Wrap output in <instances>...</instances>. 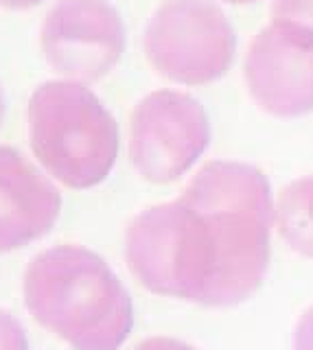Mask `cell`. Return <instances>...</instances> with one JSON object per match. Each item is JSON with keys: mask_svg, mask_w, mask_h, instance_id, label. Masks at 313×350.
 <instances>
[{"mask_svg": "<svg viewBox=\"0 0 313 350\" xmlns=\"http://www.w3.org/2000/svg\"><path fill=\"white\" fill-rule=\"evenodd\" d=\"M274 224L272 189L252 164H204L180 200L138 213L125 258L149 291L206 306H234L261 287Z\"/></svg>", "mask_w": 313, "mask_h": 350, "instance_id": "obj_1", "label": "cell"}, {"mask_svg": "<svg viewBox=\"0 0 313 350\" xmlns=\"http://www.w3.org/2000/svg\"><path fill=\"white\" fill-rule=\"evenodd\" d=\"M27 304L77 350H118L132 333L129 293L107 262L79 245H57L27 269Z\"/></svg>", "mask_w": 313, "mask_h": 350, "instance_id": "obj_2", "label": "cell"}, {"mask_svg": "<svg viewBox=\"0 0 313 350\" xmlns=\"http://www.w3.org/2000/svg\"><path fill=\"white\" fill-rule=\"evenodd\" d=\"M29 142L38 162L74 191L110 175L118 156V125L81 81H46L29 98Z\"/></svg>", "mask_w": 313, "mask_h": 350, "instance_id": "obj_3", "label": "cell"}, {"mask_svg": "<svg viewBox=\"0 0 313 350\" xmlns=\"http://www.w3.org/2000/svg\"><path fill=\"white\" fill-rule=\"evenodd\" d=\"M145 53L154 70L182 85H206L228 72L236 36L213 0H167L149 18Z\"/></svg>", "mask_w": 313, "mask_h": 350, "instance_id": "obj_4", "label": "cell"}, {"mask_svg": "<svg viewBox=\"0 0 313 350\" xmlns=\"http://www.w3.org/2000/svg\"><path fill=\"white\" fill-rule=\"evenodd\" d=\"M208 142L206 109L187 92L156 90L132 114L129 158L136 173L147 182H176L200 160Z\"/></svg>", "mask_w": 313, "mask_h": 350, "instance_id": "obj_5", "label": "cell"}, {"mask_svg": "<svg viewBox=\"0 0 313 350\" xmlns=\"http://www.w3.org/2000/svg\"><path fill=\"white\" fill-rule=\"evenodd\" d=\"M44 59L70 81L92 83L125 53V25L107 0H57L40 33Z\"/></svg>", "mask_w": 313, "mask_h": 350, "instance_id": "obj_6", "label": "cell"}, {"mask_svg": "<svg viewBox=\"0 0 313 350\" xmlns=\"http://www.w3.org/2000/svg\"><path fill=\"white\" fill-rule=\"evenodd\" d=\"M245 83L256 105L272 116L313 112V29L274 18L250 44Z\"/></svg>", "mask_w": 313, "mask_h": 350, "instance_id": "obj_7", "label": "cell"}, {"mask_svg": "<svg viewBox=\"0 0 313 350\" xmlns=\"http://www.w3.org/2000/svg\"><path fill=\"white\" fill-rule=\"evenodd\" d=\"M62 195L33 162L0 145V252L23 247L55 226Z\"/></svg>", "mask_w": 313, "mask_h": 350, "instance_id": "obj_8", "label": "cell"}, {"mask_svg": "<svg viewBox=\"0 0 313 350\" xmlns=\"http://www.w3.org/2000/svg\"><path fill=\"white\" fill-rule=\"evenodd\" d=\"M280 237L300 256L313 258V178L285 186L274 208Z\"/></svg>", "mask_w": 313, "mask_h": 350, "instance_id": "obj_9", "label": "cell"}, {"mask_svg": "<svg viewBox=\"0 0 313 350\" xmlns=\"http://www.w3.org/2000/svg\"><path fill=\"white\" fill-rule=\"evenodd\" d=\"M272 14L278 20H291L313 29V0H272Z\"/></svg>", "mask_w": 313, "mask_h": 350, "instance_id": "obj_10", "label": "cell"}, {"mask_svg": "<svg viewBox=\"0 0 313 350\" xmlns=\"http://www.w3.org/2000/svg\"><path fill=\"white\" fill-rule=\"evenodd\" d=\"M294 348L296 350H313V306L300 315L294 333Z\"/></svg>", "mask_w": 313, "mask_h": 350, "instance_id": "obj_11", "label": "cell"}, {"mask_svg": "<svg viewBox=\"0 0 313 350\" xmlns=\"http://www.w3.org/2000/svg\"><path fill=\"white\" fill-rule=\"evenodd\" d=\"M134 350H195L193 346L174 337H149L134 346Z\"/></svg>", "mask_w": 313, "mask_h": 350, "instance_id": "obj_12", "label": "cell"}, {"mask_svg": "<svg viewBox=\"0 0 313 350\" xmlns=\"http://www.w3.org/2000/svg\"><path fill=\"white\" fill-rule=\"evenodd\" d=\"M42 3H44V0H0V7L14 9V11H25V9H33Z\"/></svg>", "mask_w": 313, "mask_h": 350, "instance_id": "obj_13", "label": "cell"}, {"mask_svg": "<svg viewBox=\"0 0 313 350\" xmlns=\"http://www.w3.org/2000/svg\"><path fill=\"white\" fill-rule=\"evenodd\" d=\"M3 118H5V92L0 88V125H3Z\"/></svg>", "mask_w": 313, "mask_h": 350, "instance_id": "obj_14", "label": "cell"}, {"mask_svg": "<svg viewBox=\"0 0 313 350\" xmlns=\"http://www.w3.org/2000/svg\"><path fill=\"white\" fill-rule=\"evenodd\" d=\"M221 3H228V5H250V3H256V0H221Z\"/></svg>", "mask_w": 313, "mask_h": 350, "instance_id": "obj_15", "label": "cell"}]
</instances>
